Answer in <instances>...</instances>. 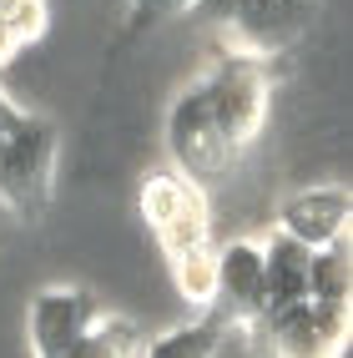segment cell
Instances as JSON below:
<instances>
[{
	"mask_svg": "<svg viewBox=\"0 0 353 358\" xmlns=\"http://www.w3.org/2000/svg\"><path fill=\"white\" fill-rule=\"evenodd\" d=\"M273 111V61L217 56L207 76L192 81L167 111V152L197 187L227 182L257 147Z\"/></svg>",
	"mask_w": 353,
	"mask_h": 358,
	"instance_id": "1",
	"label": "cell"
},
{
	"mask_svg": "<svg viewBox=\"0 0 353 358\" xmlns=\"http://www.w3.org/2000/svg\"><path fill=\"white\" fill-rule=\"evenodd\" d=\"M141 217H147L161 257L172 268V282L187 303H212L217 278V243H212L207 192L182 172H152L141 182Z\"/></svg>",
	"mask_w": 353,
	"mask_h": 358,
	"instance_id": "2",
	"label": "cell"
},
{
	"mask_svg": "<svg viewBox=\"0 0 353 358\" xmlns=\"http://www.w3.org/2000/svg\"><path fill=\"white\" fill-rule=\"evenodd\" d=\"M187 15L212 36L217 56L278 61L308 36L318 0H197Z\"/></svg>",
	"mask_w": 353,
	"mask_h": 358,
	"instance_id": "3",
	"label": "cell"
},
{
	"mask_svg": "<svg viewBox=\"0 0 353 358\" xmlns=\"http://www.w3.org/2000/svg\"><path fill=\"white\" fill-rule=\"evenodd\" d=\"M353 333V303H323V298H303L293 308H273L257 313L243 338L252 358H343Z\"/></svg>",
	"mask_w": 353,
	"mask_h": 358,
	"instance_id": "4",
	"label": "cell"
},
{
	"mask_svg": "<svg viewBox=\"0 0 353 358\" xmlns=\"http://www.w3.org/2000/svg\"><path fill=\"white\" fill-rule=\"evenodd\" d=\"M56 127L45 116H31L6 147H0V202L15 217L41 222L51 212V172H56Z\"/></svg>",
	"mask_w": 353,
	"mask_h": 358,
	"instance_id": "5",
	"label": "cell"
},
{
	"mask_svg": "<svg viewBox=\"0 0 353 358\" xmlns=\"http://www.w3.org/2000/svg\"><path fill=\"white\" fill-rule=\"evenodd\" d=\"M263 313V248L257 243H227L217 248V278H212L207 318H217L227 333L247 328Z\"/></svg>",
	"mask_w": 353,
	"mask_h": 358,
	"instance_id": "6",
	"label": "cell"
},
{
	"mask_svg": "<svg viewBox=\"0 0 353 358\" xmlns=\"http://www.w3.org/2000/svg\"><path fill=\"white\" fill-rule=\"evenodd\" d=\"M101 313L106 308L91 288H41L31 298V348H36V358H56L61 348H71Z\"/></svg>",
	"mask_w": 353,
	"mask_h": 358,
	"instance_id": "7",
	"label": "cell"
},
{
	"mask_svg": "<svg viewBox=\"0 0 353 358\" xmlns=\"http://www.w3.org/2000/svg\"><path fill=\"white\" fill-rule=\"evenodd\" d=\"M348 217H353L348 187H313V192H298L278 207V232L318 252L348 237Z\"/></svg>",
	"mask_w": 353,
	"mask_h": 358,
	"instance_id": "8",
	"label": "cell"
},
{
	"mask_svg": "<svg viewBox=\"0 0 353 358\" xmlns=\"http://www.w3.org/2000/svg\"><path fill=\"white\" fill-rule=\"evenodd\" d=\"M147 348V333L141 323L122 318V313H101L71 348H61L56 358H141Z\"/></svg>",
	"mask_w": 353,
	"mask_h": 358,
	"instance_id": "9",
	"label": "cell"
},
{
	"mask_svg": "<svg viewBox=\"0 0 353 358\" xmlns=\"http://www.w3.org/2000/svg\"><path fill=\"white\" fill-rule=\"evenodd\" d=\"M227 343V328L217 318H202V323H182L161 338H147L141 358H217Z\"/></svg>",
	"mask_w": 353,
	"mask_h": 358,
	"instance_id": "10",
	"label": "cell"
},
{
	"mask_svg": "<svg viewBox=\"0 0 353 358\" xmlns=\"http://www.w3.org/2000/svg\"><path fill=\"white\" fill-rule=\"evenodd\" d=\"M45 36V0H0V66Z\"/></svg>",
	"mask_w": 353,
	"mask_h": 358,
	"instance_id": "11",
	"label": "cell"
},
{
	"mask_svg": "<svg viewBox=\"0 0 353 358\" xmlns=\"http://www.w3.org/2000/svg\"><path fill=\"white\" fill-rule=\"evenodd\" d=\"M197 0H131V15H127V41L141 36V31H152L157 20H167V15H182V10H192Z\"/></svg>",
	"mask_w": 353,
	"mask_h": 358,
	"instance_id": "12",
	"label": "cell"
}]
</instances>
